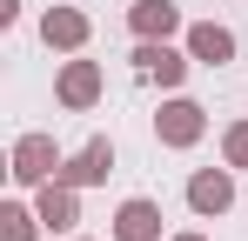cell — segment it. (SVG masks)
<instances>
[{
    "mask_svg": "<svg viewBox=\"0 0 248 241\" xmlns=\"http://www.w3.org/2000/svg\"><path fill=\"white\" fill-rule=\"evenodd\" d=\"M168 241H208V235H168Z\"/></svg>",
    "mask_w": 248,
    "mask_h": 241,
    "instance_id": "9a60e30c",
    "label": "cell"
},
{
    "mask_svg": "<svg viewBox=\"0 0 248 241\" xmlns=\"http://www.w3.org/2000/svg\"><path fill=\"white\" fill-rule=\"evenodd\" d=\"M87 34H94V20H87L81 7H47V14H41V40L61 47V54H81Z\"/></svg>",
    "mask_w": 248,
    "mask_h": 241,
    "instance_id": "9c48e42d",
    "label": "cell"
},
{
    "mask_svg": "<svg viewBox=\"0 0 248 241\" xmlns=\"http://www.w3.org/2000/svg\"><path fill=\"white\" fill-rule=\"evenodd\" d=\"M114 241H161V201L148 195H127L121 208H114V228H108Z\"/></svg>",
    "mask_w": 248,
    "mask_h": 241,
    "instance_id": "ba28073f",
    "label": "cell"
},
{
    "mask_svg": "<svg viewBox=\"0 0 248 241\" xmlns=\"http://www.w3.org/2000/svg\"><path fill=\"white\" fill-rule=\"evenodd\" d=\"M54 101H61L67 114H87V107L101 101V60H67L61 80H54Z\"/></svg>",
    "mask_w": 248,
    "mask_h": 241,
    "instance_id": "52a82bcc",
    "label": "cell"
},
{
    "mask_svg": "<svg viewBox=\"0 0 248 241\" xmlns=\"http://www.w3.org/2000/svg\"><path fill=\"white\" fill-rule=\"evenodd\" d=\"M188 208H195L202 221L228 214V208H235V174H228V167H195V174H188Z\"/></svg>",
    "mask_w": 248,
    "mask_h": 241,
    "instance_id": "5b68a950",
    "label": "cell"
},
{
    "mask_svg": "<svg viewBox=\"0 0 248 241\" xmlns=\"http://www.w3.org/2000/svg\"><path fill=\"white\" fill-rule=\"evenodd\" d=\"M61 174V148H54V134H20L14 141V181L20 188H41Z\"/></svg>",
    "mask_w": 248,
    "mask_h": 241,
    "instance_id": "3957f363",
    "label": "cell"
},
{
    "mask_svg": "<svg viewBox=\"0 0 248 241\" xmlns=\"http://www.w3.org/2000/svg\"><path fill=\"white\" fill-rule=\"evenodd\" d=\"M20 20V0H0V27H14Z\"/></svg>",
    "mask_w": 248,
    "mask_h": 241,
    "instance_id": "5bb4252c",
    "label": "cell"
},
{
    "mask_svg": "<svg viewBox=\"0 0 248 241\" xmlns=\"http://www.w3.org/2000/svg\"><path fill=\"white\" fill-rule=\"evenodd\" d=\"M181 40H188V54H195L202 67H221V60H235V34H228L221 20H195Z\"/></svg>",
    "mask_w": 248,
    "mask_h": 241,
    "instance_id": "8fae6325",
    "label": "cell"
},
{
    "mask_svg": "<svg viewBox=\"0 0 248 241\" xmlns=\"http://www.w3.org/2000/svg\"><path fill=\"white\" fill-rule=\"evenodd\" d=\"M188 67H195V54H181V47H168V40H134V74H141V80L181 87Z\"/></svg>",
    "mask_w": 248,
    "mask_h": 241,
    "instance_id": "7a4b0ae2",
    "label": "cell"
},
{
    "mask_svg": "<svg viewBox=\"0 0 248 241\" xmlns=\"http://www.w3.org/2000/svg\"><path fill=\"white\" fill-rule=\"evenodd\" d=\"M47 221H41V208H27V201H7L0 208V241H34Z\"/></svg>",
    "mask_w": 248,
    "mask_h": 241,
    "instance_id": "7c38bea8",
    "label": "cell"
},
{
    "mask_svg": "<svg viewBox=\"0 0 248 241\" xmlns=\"http://www.w3.org/2000/svg\"><path fill=\"white\" fill-rule=\"evenodd\" d=\"M221 161H228V167H248V120H235V127L221 134Z\"/></svg>",
    "mask_w": 248,
    "mask_h": 241,
    "instance_id": "4fadbf2b",
    "label": "cell"
},
{
    "mask_svg": "<svg viewBox=\"0 0 248 241\" xmlns=\"http://www.w3.org/2000/svg\"><path fill=\"white\" fill-rule=\"evenodd\" d=\"M127 34L134 40H174V34H188V20H181L174 0H134L127 7Z\"/></svg>",
    "mask_w": 248,
    "mask_h": 241,
    "instance_id": "8992f818",
    "label": "cell"
},
{
    "mask_svg": "<svg viewBox=\"0 0 248 241\" xmlns=\"http://www.w3.org/2000/svg\"><path fill=\"white\" fill-rule=\"evenodd\" d=\"M202 134H208V107L188 101V94H174L161 114H155V141H161V148H195Z\"/></svg>",
    "mask_w": 248,
    "mask_h": 241,
    "instance_id": "6da1fadb",
    "label": "cell"
},
{
    "mask_svg": "<svg viewBox=\"0 0 248 241\" xmlns=\"http://www.w3.org/2000/svg\"><path fill=\"white\" fill-rule=\"evenodd\" d=\"M74 241H87V235H74Z\"/></svg>",
    "mask_w": 248,
    "mask_h": 241,
    "instance_id": "2e32d148",
    "label": "cell"
},
{
    "mask_svg": "<svg viewBox=\"0 0 248 241\" xmlns=\"http://www.w3.org/2000/svg\"><path fill=\"white\" fill-rule=\"evenodd\" d=\"M81 188H67V181H61V174H54V181H41V201H34V208H41V221L47 228H54V235H67V228H74V221H81Z\"/></svg>",
    "mask_w": 248,
    "mask_h": 241,
    "instance_id": "30bf717a",
    "label": "cell"
},
{
    "mask_svg": "<svg viewBox=\"0 0 248 241\" xmlns=\"http://www.w3.org/2000/svg\"><path fill=\"white\" fill-rule=\"evenodd\" d=\"M108 174H114V141H108V134H94L87 148H74V154L61 161V181H67V188H101Z\"/></svg>",
    "mask_w": 248,
    "mask_h": 241,
    "instance_id": "277c9868",
    "label": "cell"
}]
</instances>
